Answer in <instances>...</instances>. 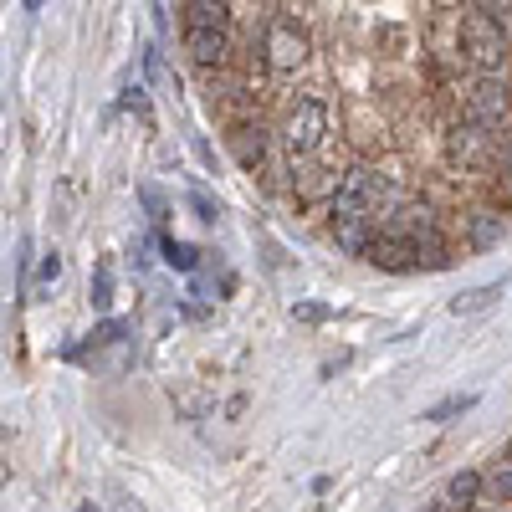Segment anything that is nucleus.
<instances>
[{
	"mask_svg": "<svg viewBox=\"0 0 512 512\" xmlns=\"http://www.w3.org/2000/svg\"><path fill=\"white\" fill-rule=\"evenodd\" d=\"M328 144H333V103L323 93H303L292 98L277 118V149H282V164L287 175H308V169H323L333 164L328 159Z\"/></svg>",
	"mask_w": 512,
	"mask_h": 512,
	"instance_id": "nucleus-1",
	"label": "nucleus"
},
{
	"mask_svg": "<svg viewBox=\"0 0 512 512\" xmlns=\"http://www.w3.org/2000/svg\"><path fill=\"white\" fill-rule=\"evenodd\" d=\"M456 47H461L466 67H472L477 77H497L502 62L512 57V41H507V31L497 26V16L487 6H461V16H456Z\"/></svg>",
	"mask_w": 512,
	"mask_h": 512,
	"instance_id": "nucleus-2",
	"label": "nucleus"
},
{
	"mask_svg": "<svg viewBox=\"0 0 512 512\" xmlns=\"http://www.w3.org/2000/svg\"><path fill=\"white\" fill-rule=\"evenodd\" d=\"M313 57V41L303 31L292 11H272L267 26H262V41H256V62H262L272 77H297Z\"/></svg>",
	"mask_w": 512,
	"mask_h": 512,
	"instance_id": "nucleus-3",
	"label": "nucleus"
},
{
	"mask_svg": "<svg viewBox=\"0 0 512 512\" xmlns=\"http://www.w3.org/2000/svg\"><path fill=\"white\" fill-rule=\"evenodd\" d=\"M364 262L379 272H446L451 267V246L436 241H395V236H374V246L364 251Z\"/></svg>",
	"mask_w": 512,
	"mask_h": 512,
	"instance_id": "nucleus-4",
	"label": "nucleus"
},
{
	"mask_svg": "<svg viewBox=\"0 0 512 512\" xmlns=\"http://www.w3.org/2000/svg\"><path fill=\"white\" fill-rule=\"evenodd\" d=\"M512 108V93H507V72L497 77H477L472 88H461V113L466 123H477V128H497Z\"/></svg>",
	"mask_w": 512,
	"mask_h": 512,
	"instance_id": "nucleus-5",
	"label": "nucleus"
},
{
	"mask_svg": "<svg viewBox=\"0 0 512 512\" xmlns=\"http://www.w3.org/2000/svg\"><path fill=\"white\" fill-rule=\"evenodd\" d=\"M446 149H451V159H456L461 169H492V164H502L497 134H492V128H477V123H456L451 139H446Z\"/></svg>",
	"mask_w": 512,
	"mask_h": 512,
	"instance_id": "nucleus-6",
	"label": "nucleus"
},
{
	"mask_svg": "<svg viewBox=\"0 0 512 512\" xmlns=\"http://www.w3.org/2000/svg\"><path fill=\"white\" fill-rule=\"evenodd\" d=\"M272 139H277V134H267V123H262V118H241V123H231V149H236L241 169H251V175H262V169H267V149H272Z\"/></svg>",
	"mask_w": 512,
	"mask_h": 512,
	"instance_id": "nucleus-7",
	"label": "nucleus"
},
{
	"mask_svg": "<svg viewBox=\"0 0 512 512\" xmlns=\"http://www.w3.org/2000/svg\"><path fill=\"white\" fill-rule=\"evenodd\" d=\"M185 52L200 72H226L231 67V31H185Z\"/></svg>",
	"mask_w": 512,
	"mask_h": 512,
	"instance_id": "nucleus-8",
	"label": "nucleus"
},
{
	"mask_svg": "<svg viewBox=\"0 0 512 512\" xmlns=\"http://www.w3.org/2000/svg\"><path fill=\"white\" fill-rule=\"evenodd\" d=\"M180 21H185V31H231L236 6H226V0H185Z\"/></svg>",
	"mask_w": 512,
	"mask_h": 512,
	"instance_id": "nucleus-9",
	"label": "nucleus"
},
{
	"mask_svg": "<svg viewBox=\"0 0 512 512\" xmlns=\"http://www.w3.org/2000/svg\"><path fill=\"white\" fill-rule=\"evenodd\" d=\"M507 292V282H482V287H472V292H461V297H451V313L456 318H472V313H487L497 297Z\"/></svg>",
	"mask_w": 512,
	"mask_h": 512,
	"instance_id": "nucleus-10",
	"label": "nucleus"
},
{
	"mask_svg": "<svg viewBox=\"0 0 512 512\" xmlns=\"http://www.w3.org/2000/svg\"><path fill=\"white\" fill-rule=\"evenodd\" d=\"M477 405V395L466 390V395H446V400H436L431 410H420V420H431V425H446V420H456V415H466Z\"/></svg>",
	"mask_w": 512,
	"mask_h": 512,
	"instance_id": "nucleus-11",
	"label": "nucleus"
},
{
	"mask_svg": "<svg viewBox=\"0 0 512 512\" xmlns=\"http://www.w3.org/2000/svg\"><path fill=\"white\" fill-rule=\"evenodd\" d=\"M159 251H164V262L175 267V272H195L200 267V251L185 246V241H175V236H159Z\"/></svg>",
	"mask_w": 512,
	"mask_h": 512,
	"instance_id": "nucleus-12",
	"label": "nucleus"
},
{
	"mask_svg": "<svg viewBox=\"0 0 512 512\" xmlns=\"http://www.w3.org/2000/svg\"><path fill=\"white\" fill-rule=\"evenodd\" d=\"M477 492H482V472H461V477H451L446 502H451V507H472V502H477Z\"/></svg>",
	"mask_w": 512,
	"mask_h": 512,
	"instance_id": "nucleus-13",
	"label": "nucleus"
},
{
	"mask_svg": "<svg viewBox=\"0 0 512 512\" xmlns=\"http://www.w3.org/2000/svg\"><path fill=\"white\" fill-rule=\"evenodd\" d=\"M88 292H93V308H98V313L113 308V262H98V267H93V287H88Z\"/></svg>",
	"mask_w": 512,
	"mask_h": 512,
	"instance_id": "nucleus-14",
	"label": "nucleus"
},
{
	"mask_svg": "<svg viewBox=\"0 0 512 512\" xmlns=\"http://www.w3.org/2000/svg\"><path fill=\"white\" fill-rule=\"evenodd\" d=\"M502 236V216H492V210H482L477 226H472V246H492Z\"/></svg>",
	"mask_w": 512,
	"mask_h": 512,
	"instance_id": "nucleus-15",
	"label": "nucleus"
},
{
	"mask_svg": "<svg viewBox=\"0 0 512 512\" xmlns=\"http://www.w3.org/2000/svg\"><path fill=\"white\" fill-rule=\"evenodd\" d=\"M139 200H144V210H149V221H154V226L169 221V205H164V195H159L154 185H139Z\"/></svg>",
	"mask_w": 512,
	"mask_h": 512,
	"instance_id": "nucleus-16",
	"label": "nucleus"
},
{
	"mask_svg": "<svg viewBox=\"0 0 512 512\" xmlns=\"http://www.w3.org/2000/svg\"><path fill=\"white\" fill-rule=\"evenodd\" d=\"M123 333H128V323H98V328L88 333V344L103 349V344H113V338H123Z\"/></svg>",
	"mask_w": 512,
	"mask_h": 512,
	"instance_id": "nucleus-17",
	"label": "nucleus"
},
{
	"mask_svg": "<svg viewBox=\"0 0 512 512\" xmlns=\"http://www.w3.org/2000/svg\"><path fill=\"white\" fill-rule=\"evenodd\" d=\"M190 210H195V221H205V226H216V216H221V210L210 205V195H200V190H190Z\"/></svg>",
	"mask_w": 512,
	"mask_h": 512,
	"instance_id": "nucleus-18",
	"label": "nucleus"
},
{
	"mask_svg": "<svg viewBox=\"0 0 512 512\" xmlns=\"http://www.w3.org/2000/svg\"><path fill=\"white\" fill-rule=\"evenodd\" d=\"M57 277H62V256L47 251V256H41V287H57Z\"/></svg>",
	"mask_w": 512,
	"mask_h": 512,
	"instance_id": "nucleus-19",
	"label": "nucleus"
},
{
	"mask_svg": "<svg viewBox=\"0 0 512 512\" xmlns=\"http://www.w3.org/2000/svg\"><path fill=\"white\" fill-rule=\"evenodd\" d=\"M492 492H497L502 502H512V466H507V461H502L497 472H492Z\"/></svg>",
	"mask_w": 512,
	"mask_h": 512,
	"instance_id": "nucleus-20",
	"label": "nucleus"
},
{
	"mask_svg": "<svg viewBox=\"0 0 512 512\" xmlns=\"http://www.w3.org/2000/svg\"><path fill=\"white\" fill-rule=\"evenodd\" d=\"M123 108H128V113H139V118H149V98H144V88H139V82L123 93Z\"/></svg>",
	"mask_w": 512,
	"mask_h": 512,
	"instance_id": "nucleus-21",
	"label": "nucleus"
},
{
	"mask_svg": "<svg viewBox=\"0 0 512 512\" xmlns=\"http://www.w3.org/2000/svg\"><path fill=\"white\" fill-rule=\"evenodd\" d=\"M292 318H303V323H323V318H328V308H318V303H297V308H292Z\"/></svg>",
	"mask_w": 512,
	"mask_h": 512,
	"instance_id": "nucleus-22",
	"label": "nucleus"
},
{
	"mask_svg": "<svg viewBox=\"0 0 512 512\" xmlns=\"http://www.w3.org/2000/svg\"><path fill=\"white\" fill-rule=\"evenodd\" d=\"M502 461H507V466H512V441H507V446H502Z\"/></svg>",
	"mask_w": 512,
	"mask_h": 512,
	"instance_id": "nucleus-23",
	"label": "nucleus"
},
{
	"mask_svg": "<svg viewBox=\"0 0 512 512\" xmlns=\"http://www.w3.org/2000/svg\"><path fill=\"white\" fill-rule=\"evenodd\" d=\"M77 512H98V507H93V502H82V507H77Z\"/></svg>",
	"mask_w": 512,
	"mask_h": 512,
	"instance_id": "nucleus-24",
	"label": "nucleus"
},
{
	"mask_svg": "<svg viewBox=\"0 0 512 512\" xmlns=\"http://www.w3.org/2000/svg\"><path fill=\"white\" fill-rule=\"evenodd\" d=\"M507 93H512V62H507Z\"/></svg>",
	"mask_w": 512,
	"mask_h": 512,
	"instance_id": "nucleus-25",
	"label": "nucleus"
},
{
	"mask_svg": "<svg viewBox=\"0 0 512 512\" xmlns=\"http://www.w3.org/2000/svg\"><path fill=\"white\" fill-rule=\"evenodd\" d=\"M497 512H502V507H497Z\"/></svg>",
	"mask_w": 512,
	"mask_h": 512,
	"instance_id": "nucleus-26",
	"label": "nucleus"
}]
</instances>
